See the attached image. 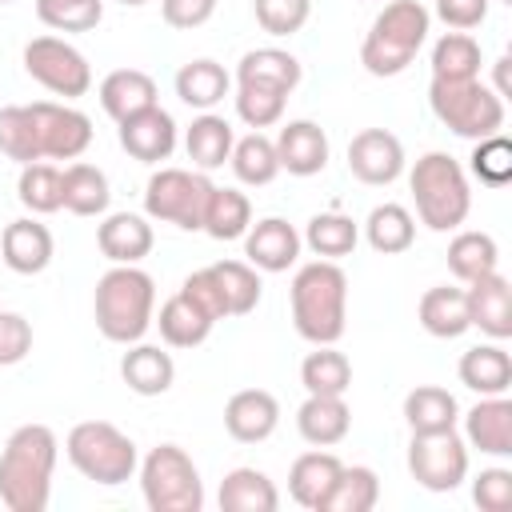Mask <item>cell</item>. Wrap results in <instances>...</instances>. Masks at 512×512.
I'll return each instance as SVG.
<instances>
[{"mask_svg": "<svg viewBox=\"0 0 512 512\" xmlns=\"http://www.w3.org/2000/svg\"><path fill=\"white\" fill-rule=\"evenodd\" d=\"M16 196L28 212L36 216H48V212H60L64 208V172L36 160V164H24L20 168V180H16Z\"/></svg>", "mask_w": 512, "mask_h": 512, "instance_id": "obj_41", "label": "cell"}, {"mask_svg": "<svg viewBox=\"0 0 512 512\" xmlns=\"http://www.w3.org/2000/svg\"><path fill=\"white\" fill-rule=\"evenodd\" d=\"M404 420L412 432H452L460 420V404L448 388L420 384L404 396Z\"/></svg>", "mask_w": 512, "mask_h": 512, "instance_id": "obj_31", "label": "cell"}, {"mask_svg": "<svg viewBox=\"0 0 512 512\" xmlns=\"http://www.w3.org/2000/svg\"><path fill=\"white\" fill-rule=\"evenodd\" d=\"M348 172L360 184L384 188L404 172V144L388 128H364L348 144Z\"/></svg>", "mask_w": 512, "mask_h": 512, "instance_id": "obj_13", "label": "cell"}, {"mask_svg": "<svg viewBox=\"0 0 512 512\" xmlns=\"http://www.w3.org/2000/svg\"><path fill=\"white\" fill-rule=\"evenodd\" d=\"M156 104V80L140 68H116L100 80V108L120 124Z\"/></svg>", "mask_w": 512, "mask_h": 512, "instance_id": "obj_22", "label": "cell"}, {"mask_svg": "<svg viewBox=\"0 0 512 512\" xmlns=\"http://www.w3.org/2000/svg\"><path fill=\"white\" fill-rule=\"evenodd\" d=\"M272 144H276L280 172L316 176L328 164V136H324V128L316 120H288Z\"/></svg>", "mask_w": 512, "mask_h": 512, "instance_id": "obj_18", "label": "cell"}, {"mask_svg": "<svg viewBox=\"0 0 512 512\" xmlns=\"http://www.w3.org/2000/svg\"><path fill=\"white\" fill-rule=\"evenodd\" d=\"M24 72L48 88L52 96L76 100L92 88V68L80 48H72L64 36H36L24 44Z\"/></svg>", "mask_w": 512, "mask_h": 512, "instance_id": "obj_10", "label": "cell"}, {"mask_svg": "<svg viewBox=\"0 0 512 512\" xmlns=\"http://www.w3.org/2000/svg\"><path fill=\"white\" fill-rule=\"evenodd\" d=\"M156 324H160V336H164L168 348H196V344L208 340V332H212L216 320L204 316L184 292H176V296H168V300L160 304Z\"/></svg>", "mask_w": 512, "mask_h": 512, "instance_id": "obj_33", "label": "cell"}, {"mask_svg": "<svg viewBox=\"0 0 512 512\" xmlns=\"http://www.w3.org/2000/svg\"><path fill=\"white\" fill-rule=\"evenodd\" d=\"M252 12L268 36H292L308 24L312 0H252Z\"/></svg>", "mask_w": 512, "mask_h": 512, "instance_id": "obj_49", "label": "cell"}, {"mask_svg": "<svg viewBox=\"0 0 512 512\" xmlns=\"http://www.w3.org/2000/svg\"><path fill=\"white\" fill-rule=\"evenodd\" d=\"M32 116H36L40 156H48V160H76L92 144V120L80 108H72V104L36 100Z\"/></svg>", "mask_w": 512, "mask_h": 512, "instance_id": "obj_12", "label": "cell"}, {"mask_svg": "<svg viewBox=\"0 0 512 512\" xmlns=\"http://www.w3.org/2000/svg\"><path fill=\"white\" fill-rule=\"evenodd\" d=\"M408 188H412L416 216L424 228L452 232L468 220V208H472L468 176L460 160H452L448 152H424L408 172Z\"/></svg>", "mask_w": 512, "mask_h": 512, "instance_id": "obj_5", "label": "cell"}, {"mask_svg": "<svg viewBox=\"0 0 512 512\" xmlns=\"http://www.w3.org/2000/svg\"><path fill=\"white\" fill-rule=\"evenodd\" d=\"M364 236L380 256H396L408 252L416 240V220L404 204H376L364 220Z\"/></svg>", "mask_w": 512, "mask_h": 512, "instance_id": "obj_35", "label": "cell"}, {"mask_svg": "<svg viewBox=\"0 0 512 512\" xmlns=\"http://www.w3.org/2000/svg\"><path fill=\"white\" fill-rule=\"evenodd\" d=\"M56 432L48 424H20L0 452V500L12 512H44L56 468Z\"/></svg>", "mask_w": 512, "mask_h": 512, "instance_id": "obj_1", "label": "cell"}, {"mask_svg": "<svg viewBox=\"0 0 512 512\" xmlns=\"http://www.w3.org/2000/svg\"><path fill=\"white\" fill-rule=\"evenodd\" d=\"M152 308H156V284L144 268L136 264H112L96 280L92 312L96 328L112 344H136L152 328Z\"/></svg>", "mask_w": 512, "mask_h": 512, "instance_id": "obj_3", "label": "cell"}, {"mask_svg": "<svg viewBox=\"0 0 512 512\" xmlns=\"http://www.w3.org/2000/svg\"><path fill=\"white\" fill-rule=\"evenodd\" d=\"M140 492L152 512H200L204 484L180 444H156L140 464Z\"/></svg>", "mask_w": 512, "mask_h": 512, "instance_id": "obj_8", "label": "cell"}, {"mask_svg": "<svg viewBox=\"0 0 512 512\" xmlns=\"http://www.w3.org/2000/svg\"><path fill=\"white\" fill-rule=\"evenodd\" d=\"M152 224L136 212H112L96 228V244L112 264H140L152 252Z\"/></svg>", "mask_w": 512, "mask_h": 512, "instance_id": "obj_21", "label": "cell"}, {"mask_svg": "<svg viewBox=\"0 0 512 512\" xmlns=\"http://www.w3.org/2000/svg\"><path fill=\"white\" fill-rule=\"evenodd\" d=\"M32 352V324L20 312H0V364H20Z\"/></svg>", "mask_w": 512, "mask_h": 512, "instance_id": "obj_52", "label": "cell"}, {"mask_svg": "<svg viewBox=\"0 0 512 512\" xmlns=\"http://www.w3.org/2000/svg\"><path fill=\"white\" fill-rule=\"evenodd\" d=\"M300 244V232L280 216H264L244 232V256L260 272H288L300 256Z\"/></svg>", "mask_w": 512, "mask_h": 512, "instance_id": "obj_15", "label": "cell"}, {"mask_svg": "<svg viewBox=\"0 0 512 512\" xmlns=\"http://www.w3.org/2000/svg\"><path fill=\"white\" fill-rule=\"evenodd\" d=\"M252 224V204L244 192L236 188H212V200H208V212H204V228L212 240H240Z\"/></svg>", "mask_w": 512, "mask_h": 512, "instance_id": "obj_44", "label": "cell"}, {"mask_svg": "<svg viewBox=\"0 0 512 512\" xmlns=\"http://www.w3.org/2000/svg\"><path fill=\"white\" fill-rule=\"evenodd\" d=\"M508 64H512L508 56H500V60H496V88H492V92H496L500 100H504V96H512V84H508Z\"/></svg>", "mask_w": 512, "mask_h": 512, "instance_id": "obj_55", "label": "cell"}, {"mask_svg": "<svg viewBox=\"0 0 512 512\" xmlns=\"http://www.w3.org/2000/svg\"><path fill=\"white\" fill-rule=\"evenodd\" d=\"M232 144H236L232 124L224 116H216V112H200L184 132V152H188L192 168H200V172L220 168L232 156Z\"/></svg>", "mask_w": 512, "mask_h": 512, "instance_id": "obj_27", "label": "cell"}, {"mask_svg": "<svg viewBox=\"0 0 512 512\" xmlns=\"http://www.w3.org/2000/svg\"><path fill=\"white\" fill-rule=\"evenodd\" d=\"M460 384L480 396H504L512 388V356L500 344H476L460 356Z\"/></svg>", "mask_w": 512, "mask_h": 512, "instance_id": "obj_26", "label": "cell"}, {"mask_svg": "<svg viewBox=\"0 0 512 512\" xmlns=\"http://www.w3.org/2000/svg\"><path fill=\"white\" fill-rule=\"evenodd\" d=\"M120 148L140 164H160L176 152V120L160 104H152L120 120Z\"/></svg>", "mask_w": 512, "mask_h": 512, "instance_id": "obj_14", "label": "cell"}, {"mask_svg": "<svg viewBox=\"0 0 512 512\" xmlns=\"http://www.w3.org/2000/svg\"><path fill=\"white\" fill-rule=\"evenodd\" d=\"M232 172L240 184H252V188H264L276 180L280 172V160H276V144L264 136V132H248L244 140L232 144V156H228Z\"/></svg>", "mask_w": 512, "mask_h": 512, "instance_id": "obj_40", "label": "cell"}, {"mask_svg": "<svg viewBox=\"0 0 512 512\" xmlns=\"http://www.w3.org/2000/svg\"><path fill=\"white\" fill-rule=\"evenodd\" d=\"M320 260H340V256H352L356 252V240H360V228L352 216L344 212H320L308 220L304 236H300Z\"/></svg>", "mask_w": 512, "mask_h": 512, "instance_id": "obj_38", "label": "cell"}, {"mask_svg": "<svg viewBox=\"0 0 512 512\" xmlns=\"http://www.w3.org/2000/svg\"><path fill=\"white\" fill-rule=\"evenodd\" d=\"M472 500L480 512H508L512 508V472L508 468H484L472 480Z\"/></svg>", "mask_w": 512, "mask_h": 512, "instance_id": "obj_50", "label": "cell"}, {"mask_svg": "<svg viewBox=\"0 0 512 512\" xmlns=\"http://www.w3.org/2000/svg\"><path fill=\"white\" fill-rule=\"evenodd\" d=\"M432 28V16L420 0H392L380 8V16L372 20L364 44H360V64L372 76H400L416 52L424 48Z\"/></svg>", "mask_w": 512, "mask_h": 512, "instance_id": "obj_4", "label": "cell"}, {"mask_svg": "<svg viewBox=\"0 0 512 512\" xmlns=\"http://www.w3.org/2000/svg\"><path fill=\"white\" fill-rule=\"evenodd\" d=\"M408 472L428 492H452L468 476V444L452 432H412Z\"/></svg>", "mask_w": 512, "mask_h": 512, "instance_id": "obj_11", "label": "cell"}, {"mask_svg": "<svg viewBox=\"0 0 512 512\" xmlns=\"http://www.w3.org/2000/svg\"><path fill=\"white\" fill-rule=\"evenodd\" d=\"M292 324L308 344H336L348 320V276L336 260H312L296 268L292 288Z\"/></svg>", "mask_w": 512, "mask_h": 512, "instance_id": "obj_2", "label": "cell"}, {"mask_svg": "<svg viewBox=\"0 0 512 512\" xmlns=\"http://www.w3.org/2000/svg\"><path fill=\"white\" fill-rule=\"evenodd\" d=\"M212 12H216V0H160L164 24H168V28H184V32L208 24Z\"/></svg>", "mask_w": 512, "mask_h": 512, "instance_id": "obj_53", "label": "cell"}, {"mask_svg": "<svg viewBox=\"0 0 512 512\" xmlns=\"http://www.w3.org/2000/svg\"><path fill=\"white\" fill-rule=\"evenodd\" d=\"M276 424H280V404L264 388H244V392L228 396V404H224V428L240 444L268 440L276 432Z\"/></svg>", "mask_w": 512, "mask_h": 512, "instance_id": "obj_17", "label": "cell"}, {"mask_svg": "<svg viewBox=\"0 0 512 512\" xmlns=\"http://www.w3.org/2000/svg\"><path fill=\"white\" fill-rule=\"evenodd\" d=\"M472 172H476L480 184L504 188V184L512 180V144H508L500 132L476 140V148H472Z\"/></svg>", "mask_w": 512, "mask_h": 512, "instance_id": "obj_48", "label": "cell"}, {"mask_svg": "<svg viewBox=\"0 0 512 512\" xmlns=\"http://www.w3.org/2000/svg\"><path fill=\"white\" fill-rule=\"evenodd\" d=\"M480 44L468 32H444L432 48V76L436 80H476L480 76Z\"/></svg>", "mask_w": 512, "mask_h": 512, "instance_id": "obj_43", "label": "cell"}, {"mask_svg": "<svg viewBox=\"0 0 512 512\" xmlns=\"http://www.w3.org/2000/svg\"><path fill=\"white\" fill-rule=\"evenodd\" d=\"M428 104L444 128L464 140L496 136L504 124V100L476 76V80H436L428 84Z\"/></svg>", "mask_w": 512, "mask_h": 512, "instance_id": "obj_7", "label": "cell"}, {"mask_svg": "<svg viewBox=\"0 0 512 512\" xmlns=\"http://www.w3.org/2000/svg\"><path fill=\"white\" fill-rule=\"evenodd\" d=\"M376 500H380V480H376V472L364 468V464H352V468L344 464L340 476H336V484L328 488L320 512H372Z\"/></svg>", "mask_w": 512, "mask_h": 512, "instance_id": "obj_37", "label": "cell"}, {"mask_svg": "<svg viewBox=\"0 0 512 512\" xmlns=\"http://www.w3.org/2000/svg\"><path fill=\"white\" fill-rule=\"evenodd\" d=\"M436 16L452 28V32H468L480 28L488 16V0H436Z\"/></svg>", "mask_w": 512, "mask_h": 512, "instance_id": "obj_54", "label": "cell"}, {"mask_svg": "<svg viewBox=\"0 0 512 512\" xmlns=\"http://www.w3.org/2000/svg\"><path fill=\"white\" fill-rule=\"evenodd\" d=\"M296 428L308 444L316 448H332L348 436L352 428V408L344 404V396H308L296 408Z\"/></svg>", "mask_w": 512, "mask_h": 512, "instance_id": "obj_24", "label": "cell"}, {"mask_svg": "<svg viewBox=\"0 0 512 512\" xmlns=\"http://www.w3.org/2000/svg\"><path fill=\"white\" fill-rule=\"evenodd\" d=\"M208 268H212V276L220 284V296H224L228 316H248L260 304L264 284H260V276H256L252 264H244V260H216Z\"/></svg>", "mask_w": 512, "mask_h": 512, "instance_id": "obj_42", "label": "cell"}, {"mask_svg": "<svg viewBox=\"0 0 512 512\" xmlns=\"http://www.w3.org/2000/svg\"><path fill=\"white\" fill-rule=\"evenodd\" d=\"M464 436L472 448L488 456H512V400L508 396H480L476 408L464 416Z\"/></svg>", "mask_w": 512, "mask_h": 512, "instance_id": "obj_20", "label": "cell"}, {"mask_svg": "<svg viewBox=\"0 0 512 512\" xmlns=\"http://www.w3.org/2000/svg\"><path fill=\"white\" fill-rule=\"evenodd\" d=\"M0 4H12V0H0Z\"/></svg>", "mask_w": 512, "mask_h": 512, "instance_id": "obj_57", "label": "cell"}, {"mask_svg": "<svg viewBox=\"0 0 512 512\" xmlns=\"http://www.w3.org/2000/svg\"><path fill=\"white\" fill-rule=\"evenodd\" d=\"M0 152L16 164H36L40 156V136H36V116L32 104H8L0 108Z\"/></svg>", "mask_w": 512, "mask_h": 512, "instance_id": "obj_45", "label": "cell"}, {"mask_svg": "<svg viewBox=\"0 0 512 512\" xmlns=\"http://www.w3.org/2000/svg\"><path fill=\"white\" fill-rule=\"evenodd\" d=\"M228 88H232V76L224 72V64H216V60H188L180 72H176V96L188 104V108H200V112H208V108H216L224 96H228Z\"/></svg>", "mask_w": 512, "mask_h": 512, "instance_id": "obj_32", "label": "cell"}, {"mask_svg": "<svg viewBox=\"0 0 512 512\" xmlns=\"http://www.w3.org/2000/svg\"><path fill=\"white\" fill-rule=\"evenodd\" d=\"M180 292H184V296H188L204 316H212V320H224V316H228V308H224V296H220V284H216L212 268L192 272V276L180 284Z\"/></svg>", "mask_w": 512, "mask_h": 512, "instance_id": "obj_51", "label": "cell"}, {"mask_svg": "<svg viewBox=\"0 0 512 512\" xmlns=\"http://www.w3.org/2000/svg\"><path fill=\"white\" fill-rule=\"evenodd\" d=\"M468 300V324L480 328L492 340H508L512 336V288L500 272H488L480 280H472L464 288Z\"/></svg>", "mask_w": 512, "mask_h": 512, "instance_id": "obj_16", "label": "cell"}, {"mask_svg": "<svg viewBox=\"0 0 512 512\" xmlns=\"http://www.w3.org/2000/svg\"><path fill=\"white\" fill-rule=\"evenodd\" d=\"M496 264H500V248H496V240L488 232H456L452 236V244H448V268H452L456 280L472 284V280L496 272Z\"/></svg>", "mask_w": 512, "mask_h": 512, "instance_id": "obj_39", "label": "cell"}, {"mask_svg": "<svg viewBox=\"0 0 512 512\" xmlns=\"http://www.w3.org/2000/svg\"><path fill=\"white\" fill-rule=\"evenodd\" d=\"M40 24L52 32H88L104 16V0H36Z\"/></svg>", "mask_w": 512, "mask_h": 512, "instance_id": "obj_47", "label": "cell"}, {"mask_svg": "<svg viewBox=\"0 0 512 512\" xmlns=\"http://www.w3.org/2000/svg\"><path fill=\"white\" fill-rule=\"evenodd\" d=\"M112 192H108V176L96 164H68L64 168V208L72 216H100L108 208Z\"/></svg>", "mask_w": 512, "mask_h": 512, "instance_id": "obj_36", "label": "cell"}, {"mask_svg": "<svg viewBox=\"0 0 512 512\" xmlns=\"http://www.w3.org/2000/svg\"><path fill=\"white\" fill-rule=\"evenodd\" d=\"M300 384L308 396H344L352 384V360L332 344H316L300 364Z\"/></svg>", "mask_w": 512, "mask_h": 512, "instance_id": "obj_34", "label": "cell"}, {"mask_svg": "<svg viewBox=\"0 0 512 512\" xmlns=\"http://www.w3.org/2000/svg\"><path fill=\"white\" fill-rule=\"evenodd\" d=\"M120 4H128V8H140V4H148V0H120Z\"/></svg>", "mask_w": 512, "mask_h": 512, "instance_id": "obj_56", "label": "cell"}, {"mask_svg": "<svg viewBox=\"0 0 512 512\" xmlns=\"http://www.w3.org/2000/svg\"><path fill=\"white\" fill-rule=\"evenodd\" d=\"M120 376L136 396H164L176 380V364L160 344H132L120 360Z\"/></svg>", "mask_w": 512, "mask_h": 512, "instance_id": "obj_23", "label": "cell"}, {"mask_svg": "<svg viewBox=\"0 0 512 512\" xmlns=\"http://www.w3.org/2000/svg\"><path fill=\"white\" fill-rule=\"evenodd\" d=\"M0 256H4V264L12 272L36 276V272H44L52 264V232L32 216L12 220L4 228V236H0Z\"/></svg>", "mask_w": 512, "mask_h": 512, "instance_id": "obj_19", "label": "cell"}, {"mask_svg": "<svg viewBox=\"0 0 512 512\" xmlns=\"http://www.w3.org/2000/svg\"><path fill=\"white\" fill-rule=\"evenodd\" d=\"M64 452L72 460V468L92 480V484H104V488H116L124 480H132L140 456H136V444L132 436H124L116 424L108 420H80L68 440H64Z\"/></svg>", "mask_w": 512, "mask_h": 512, "instance_id": "obj_6", "label": "cell"}, {"mask_svg": "<svg viewBox=\"0 0 512 512\" xmlns=\"http://www.w3.org/2000/svg\"><path fill=\"white\" fill-rule=\"evenodd\" d=\"M300 60L284 48H252L236 64V84H268L280 92H292L300 84Z\"/></svg>", "mask_w": 512, "mask_h": 512, "instance_id": "obj_30", "label": "cell"}, {"mask_svg": "<svg viewBox=\"0 0 512 512\" xmlns=\"http://www.w3.org/2000/svg\"><path fill=\"white\" fill-rule=\"evenodd\" d=\"M212 180L196 168H160L148 176V188H144V212L160 224H176L184 232H200L204 228V212H208V200H212Z\"/></svg>", "mask_w": 512, "mask_h": 512, "instance_id": "obj_9", "label": "cell"}, {"mask_svg": "<svg viewBox=\"0 0 512 512\" xmlns=\"http://www.w3.org/2000/svg\"><path fill=\"white\" fill-rule=\"evenodd\" d=\"M420 324L428 336H440V340H456L464 336L472 324H468V300H464V288H428L420 296V308H416Z\"/></svg>", "mask_w": 512, "mask_h": 512, "instance_id": "obj_28", "label": "cell"}, {"mask_svg": "<svg viewBox=\"0 0 512 512\" xmlns=\"http://www.w3.org/2000/svg\"><path fill=\"white\" fill-rule=\"evenodd\" d=\"M220 508L224 512H276L280 492L260 468H232L220 480Z\"/></svg>", "mask_w": 512, "mask_h": 512, "instance_id": "obj_29", "label": "cell"}, {"mask_svg": "<svg viewBox=\"0 0 512 512\" xmlns=\"http://www.w3.org/2000/svg\"><path fill=\"white\" fill-rule=\"evenodd\" d=\"M284 104H288V92H280V88H268V84H240L236 88V116L252 132L280 124Z\"/></svg>", "mask_w": 512, "mask_h": 512, "instance_id": "obj_46", "label": "cell"}, {"mask_svg": "<svg viewBox=\"0 0 512 512\" xmlns=\"http://www.w3.org/2000/svg\"><path fill=\"white\" fill-rule=\"evenodd\" d=\"M340 456H332V452H304V456H296L292 460V472H288V496L300 504V508H312V512H320V504H324V496H328V488L336 484V476H340Z\"/></svg>", "mask_w": 512, "mask_h": 512, "instance_id": "obj_25", "label": "cell"}, {"mask_svg": "<svg viewBox=\"0 0 512 512\" xmlns=\"http://www.w3.org/2000/svg\"><path fill=\"white\" fill-rule=\"evenodd\" d=\"M504 4H512V0H504Z\"/></svg>", "mask_w": 512, "mask_h": 512, "instance_id": "obj_58", "label": "cell"}]
</instances>
